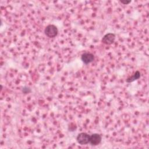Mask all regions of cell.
I'll list each match as a JSON object with an SVG mask.
<instances>
[{
  "label": "cell",
  "mask_w": 149,
  "mask_h": 149,
  "mask_svg": "<svg viewBox=\"0 0 149 149\" xmlns=\"http://www.w3.org/2000/svg\"><path fill=\"white\" fill-rule=\"evenodd\" d=\"M81 59L84 63L88 64L94 61V56L91 53L85 52L81 55Z\"/></svg>",
  "instance_id": "obj_5"
},
{
  "label": "cell",
  "mask_w": 149,
  "mask_h": 149,
  "mask_svg": "<svg viewBox=\"0 0 149 149\" xmlns=\"http://www.w3.org/2000/svg\"><path fill=\"white\" fill-rule=\"evenodd\" d=\"M115 40V35L113 33H107L102 37L101 41L106 45L112 44Z\"/></svg>",
  "instance_id": "obj_3"
},
{
  "label": "cell",
  "mask_w": 149,
  "mask_h": 149,
  "mask_svg": "<svg viewBox=\"0 0 149 149\" xmlns=\"http://www.w3.org/2000/svg\"><path fill=\"white\" fill-rule=\"evenodd\" d=\"M90 135H89L88 134L86 133H79L77 137H76V140L78 142V143H79L81 145H84V144H87L88 143H89L90 141Z\"/></svg>",
  "instance_id": "obj_2"
},
{
  "label": "cell",
  "mask_w": 149,
  "mask_h": 149,
  "mask_svg": "<svg viewBox=\"0 0 149 149\" xmlns=\"http://www.w3.org/2000/svg\"><path fill=\"white\" fill-rule=\"evenodd\" d=\"M102 140L101 136L98 133H93L90 135L89 143L92 146H97L99 144Z\"/></svg>",
  "instance_id": "obj_4"
},
{
  "label": "cell",
  "mask_w": 149,
  "mask_h": 149,
  "mask_svg": "<svg viewBox=\"0 0 149 149\" xmlns=\"http://www.w3.org/2000/svg\"><path fill=\"white\" fill-rule=\"evenodd\" d=\"M58 30L56 26L54 24H49L48 25L45 30H44V33L49 38H54L56 37L58 34Z\"/></svg>",
  "instance_id": "obj_1"
},
{
  "label": "cell",
  "mask_w": 149,
  "mask_h": 149,
  "mask_svg": "<svg viewBox=\"0 0 149 149\" xmlns=\"http://www.w3.org/2000/svg\"><path fill=\"white\" fill-rule=\"evenodd\" d=\"M141 76V73L139 71V70H137L133 76L127 78V79L126 80V81L127 83H131V82H133L137 79H139Z\"/></svg>",
  "instance_id": "obj_6"
},
{
  "label": "cell",
  "mask_w": 149,
  "mask_h": 149,
  "mask_svg": "<svg viewBox=\"0 0 149 149\" xmlns=\"http://www.w3.org/2000/svg\"><path fill=\"white\" fill-rule=\"evenodd\" d=\"M120 2L123 3V4H129V3L131 2V1H120Z\"/></svg>",
  "instance_id": "obj_8"
},
{
  "label": "cell",
  "mask_w": 149,
  "mask_h": 149,
  "mask_svg": "<svg viewBox=\"0 0 149 149\" xmlns=\"http://www.w3.org/2000/svg\"><path fill=\"white\" fill-rule=\"evenodd\" d=\"M22 92L24 94H27V93H29L31 91V90L30 87H27V86H25V87H23L22 89Z\"/></svg>",
  "instance_id": "obj_7"
}]
</instances>
